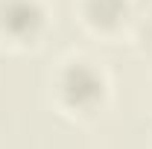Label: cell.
<instances>
[{
    "instance_id": "cell-4",
    "label": "cell",
    "mask_w": 152,
    "mask_h": 149,
    "mask_svg": "<svg viewBox=\"0 0 152 149\" xmlns=\"http://www.w3.org/2000/svg\"><path fill=\"white\" fill-rule=\"evenodd\" d=\"M134 41H137V47L143 53L152 56V12L143 15L140 20H134Z\"/></svg>"
},
{
    "instance_id": "cell-3",
    "label": "cell",
    "mask_w": 152,
    "mask_h": 149,
    "mask_svg": "<svg viewBox=\"0 0 152 149\" xmlns=\"http://www.w3.org/2000/svg\"><path fill=\"white\" fill-rule=\"evenodd\" d=\"M79 23L96 38H117L129 23H134L132 0H73Z\"/></svg>"
},
{
    "instance_id": "cell-5",
    "label": "cell",
    "mask_w": 152,
    "mask_h": 149,
    "mask_svg": "<svg viewBox=\"0 0 152 149\" xmlns=\"http://www.w3.org/2000/svg\"><path fill=\"white\" fill-rule=\"evenodd\" d=\"M149 108H152V93H149Z\"/></svg>"
},
{
    "instance_id": "cell-1",
    "label": "cell",
    "mask_w": 152,
    "mask_h": 149,
    "mask_svg": "<svg viewBox=\"0 0 152 149\" xmlns=\"http://www.w3.org/2000/svg\"><path fill=\"white\" fill-rule=\"evenodd\" d=\"M111 79L108 70L91 56H64L50 76V102L56 111L76 123H91L108 108Z\"/></svg>"
},
{
    "instance_id": "cell-2",
    "label": "cell",
    "mask_w": 152,
    "mask_h": 149,
    "mask_svg": "<svg viewBox=\"0 0 152 149\" xmlns=\"http://www.w3.org/2000/svg\"><path fill=\"white\" fill-rule=\"evenodd\" d=\"M53 26L47 0H0V47L9 53H29L44 44Z\"/></svg>"
}]
</instances>
